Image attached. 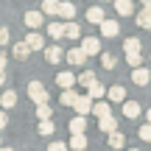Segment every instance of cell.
Masks as SVG:
<instances>
[{
	"mask_svg": "<svg viewBox=\"0 0 151 151\" xmlns=\"http://www.w3.org/2000/svg\"><path fill=\"white\" fill-rule=\"evenodd\" d=\"M25 25L31 28V31L39 28V25H42V11H28V14H25Z\"/></svg>",
	"mask_w": 151,
	"mask_h": 151,
	"instance_id": "cell-17",
	"label": "cell"
},
{
	"mask_svg": "<svg viewBox=\"0 0 151 151\" xmlns=\"http://www.w3.org/2000/svg\"><path fill=\"white\" fill-rule=\"evenodd\" d=\"M140 112H143V109H140V104H137V101H123V115H126L129 120L140 118Z\"/></svg>",
	"mask_w": 151,
	"mask_h": 151,
	"instance_id": "cell-11",
	"label": "cell"
},
{
	"mask_svg": "<svg viewBox=\"0 0 151 151\" xmlns=\"http://www.w3.org/2000/svg\"><path fill=\"white\" fill-rule=\"evenodd\" d=\"M101 65L106 67V70H115V65H118V59H115L112 53H104V56H101Z\"/></svg>",
	"mask_w": 151,
	"mask_h": 151,
	"instance_id": "cell-32",
	"label": "cell"
},
{
	"mask_svg": "<svg viewBox=\"0 0 151 151\" xmlns=\"http://www.w3.org/2000/svg\"><path fill=\"white\" fill-rule=\"evenodd\" d=\"M0 146H3V140H0Z\"/></svg>",
	"mask_w": 151,
	"mask_h": 151,
	"instance_id": "cell-44",
	"label": "cell"
},
{
	"mask_svg": "<svg viewBox=\"0 0 151 151\" xmlns=\"http://www.w3.org/2000/svg\"><path fill=\"white\" fill-rule=\"evenodd\" d=\"M137 25L140 28H151V0L143 3V11L137 14Z\"/></svg>",
	"mask_w": 151,
	"mask_h": 151,
	"instance_id": "cell-10",
	"label": "cell"
},
{
	"mask_svg": "<svg viewBox=\"0 0 151 151\" xmlns=\"http://www.w3.org/2000/svg\"><path fill=\"white\" fill-rule=\"evenodd\" d=\"M11 53H14V59H20V62H25V59H28V53H31V50H28V45H25V42H14V48H11Z\"/></svg>",
	"mask_w": 151,
	"mask_h": 151,
	"instance_id": "cell-19",
	"label": "cell"
},
{
	"mask_svg": "<svg viewBox=\"0 0 151 151\" xmlns=\"http://www.w3.org/2000/svg\"><path fill=\"white\" fill-rule=\"evenodd\" d=\"M90 112L95 115L98 120H101V118H106V115H112V106H109V101H95V104H92V109H90Z\"/></svg>",
	"mask_w": 151,
	"mask_h": 151,
	"instance_id": "cell-5",
	"label": "cell"
},
{
	"mask_svg": "<svg viewBox=\"0 0 151 151\" xmlns=\"http://www.w3.org/2000/svg\"><path fill=\"white\" fill-rule=\"evenodd\" d=\"M48 37L62 39V37H65V22H50V25H48Z\"/></svg>",
	"mask_w": 151,
	"mask_h": 151,
	"instance_id": "cell-24",
	"label": "cell"
},
{
	"mask_svg": "<svg viewBox=\"0 0 151 151\" xmlns=\"http://www.w3.org/2000/svg\"><path fill=\"white\" fill-rule=\"evenodd\" d=\"M67 148H73V151H84V148H87V137H84V134H73V137H70V146H67Z\"/></svg>",
	"mask_w": 151,
	"mask_h": 151,
	"instance_id": "cell-23",
	"label": "cell"
},
{
	"mask_svg": "<svg viewBox=\"0 0 151 151\" xmlns=\"http://www.w3.org/2000/svg\"><path fill=\"white\" fill-rule=\"evenodd\" d=\"M76 81H78L81 87H90L92 81H98V78H95V73H92V70H84V73H81V76H78Z\"/></svg>",
	"mask_w": 151,
	"mask_h": 151,
	"instance_id": "cell-29",
	"label": "cell"
},
{
	"mask_svg": "<svg viewBox=\"0 0 151 151\" xmlns=\"http://www.w3.org/2000/svg\"><path fill=\"white\" fill-rule=\"evenodd\" d=\"M104 92H106V90H104V84H101V81H92V84L87 87V95H90L92 101H95V98H101Z\"/></svg>",
	"mask_w": 151,
	"mask_h": 151,
	"instance_id": "cell-25",
	"label": "cell"
},
{
	"mask_svg": "<svg viewBox=\"0 0 151 151\" xmlns=\"http://www.w3.org/2000/svg\"><path fill=\"white\" fill-rule=\"evenodd\" d=\"M0 104H3V109H11L17 104V92L14 90H6L3 95H0Z\"/></svg>",
	"mask_w": 151,
	"mask_h": 151,
	"instance_id": "cell-21",
	"label": "cell"
},
{
	"mask_svg": "<svg viewBox=\"0 0 151 151\" xmlns=\"http://www.w3.org/2000/svg\"><path fill=\"white\" fill-rule=\"evenodd\" d=\"M6 123H9V115H6V112H0V132L6 129Z\"/></svg>",
	"mask_w": 151,
	"mask_h": 151,
	"instance_id": "cell-37",
	"label": "cell"
},
{
	"mask_svg": "<svg viewBox=\"0 0 151 151\" xmlns=\"http://www.w3.org/2000/svg\"><path fill=\"white\" fill-rule=\"evenodd\" d=\"M115 11L120 17H129V14H134V3L132 0H115Z\"/></svg>",
	"mask_w": 151,
	"mask_h": 151,
	"instance_id": "cell-13",
	"label": "cell"
},
{
	"mask_svg": "<svg viewBox=\"0 0 151 151\" xmlns=\"http://www.w3.org/2000/svg\"><path fill=\"white\" fill-rule=\"evenodd\" d=\"M6 59H9V56H6L3 50H0V70H6Z\"/></svg>",
	"mask_w": 151,
	"mask_h": 151,
	"instance_id": "cell-38",
	"label": "cell"
},
{
	"mask_svg": "<svg viewBox=\"0 0 151 151\" xmlns=\"http://www.w3.org/2000/svg\"><path fill=\"white\" fill-rule=\"evenodd\" d=\"M42 11H45V14H59V0H45Z\"/></svg>",
	"mask_w": 151,
	"mask_h": 151,
	"instance_id": "cell-31",
	"label": "cell"
},
{
	"mask_svg": "<svg viewBox=\"0 0 151 151\" xmlns=\"http://www.w3.org/2000/svg\"><path fill=\"white\" fill-rule=\"evenodd\" d=\"M6 84V70H0V87Z\"/></svg>",
	"mask_w": 151,
	"mask_h": 151,
	"instance_id": "cell-39",
	"label": "cell"
},
{
	"mask_svg": "<svg viewBox=\"0 0 151 151\" xmlns=\"http://www.w3.org/2000/svg\"><path fill=\"white\" fill-rule=\"evenodd\" d=\"M109 146H112V148H123L126 146V137L120 134V132H109Z\"/></svg>",
	"mask_w": 151,
	"mask_h": 151,
	"instance_id": "cell-27",
	"label": "cell"
},
{
	"mask_svg": "<svg viewBox=\"0 0 151 151\" xmlns=\"http://www.w3.org/2000/svg\"><path fill=\"white\" fill-rule=\"evenodd\" d=\"M129 151H137V148H129Z\"/></svg>",
	"mask_w": 151,
	"mask_h": 151,
	"instance_id": "cell-42",
	"label": "cell"
},
{
	"mask_svg": "<svg viewBox=\"0 0 151 151\" xmlns=\"http://www.w3.org/2000/svg\"><path fill=\"white\" fill-rule=\"evenodd\" d=\"M143 3H148V0H143Z\"/></svg>",
	"mask_w": 151,
	"mask_h": 151,
	"instance_id": "cell-43",
	"label": "cell"
},
{
	"mask_svg": "<svg viewBox=\"0 0 151 151\" xmlns=\"http://www.w3.org/2000/svg\"><path fill=\"white\" fill-rule=\"evenodd\" d=\"M84 129H87V118L76 115V118L70 120V132H73V134H84Z\"/></svg>",
	"mask_w": 151,
	"mask_h": 151,
	"instance_id": "cell-20",
	"label": "cell"
},
{
	"mask_svg": "<svg viewBox=\"0 0 151 151\" xmlns=\"http://www.w3.org/2000/svg\"><path fill=\"white\" fill-rule=\"evenodd\" d=\"M87 20L95 22V25H101V22L106 20V17H104V9L101 6H90V9H87Z\"/></svg>",
	"mask_w": 151,
	"mask_h": 151,
	"instance_id": "cell-14",
	"label": "cell"
},
{
	"mask_svg": "<svg viewBox=\"0 0 151 151\" xmlns=\"http://www.w3.org/2000/svg\"><path fill=\"white\" fill-rule=\"evenodd\" d=\"M59 17H65V20L70 22L73 17H76V6L73 3H59Z\"/></svg>",
	"mask_w": 151,
	"mask_h": 151,
	"instance_id": "cell-22",
	"label": "cell"
},
{
	"mask_svg": "<svg viewBox=\"0 0 151 151\" xmlns=\"http://www.w3.org/2000/svg\"><path fill=\"white\" fill-rule=\"evenodd\" d=\"M76 98H78V95H76V90H62V98H59V101L65 104V106H73Z\"/></svg>",
	"mask_w": 151,
	"mask_h": 151,
	"instance_id": "cell-30",
	"label": "cell"
},
{
	"mask_svg": "<svg viewBox=\"0 0 151 151\" xmlns=\"http://www.w3.org/2000/svg\"><path fill=\"white\" fill-rule=\"evenodd\" d=\"M28 95H31V101H37V104L48 101V90H45L42 81H31V84H28Z\"/></svg>",
	"mask_w": 151,
	"mask_h": 151,
	"instance_id": "cell-2",
	"label": "cell"
},
{
	"mask_svg": "<svg viewBox=\"0 0 151 151\" xmlns=\"http://www.w3.org/2000/svg\"><path fill=\"white\" fill-rule=\"evenodd\" d=\"M140 140L151 143V123H143V126H140Z\"/></svg>",
	"mask_w": 151,
	"mask_h": 151,
	"instance_id": "cell-34",
	"label": "cell"
},
{
	"mask_svg": "<svg viewBox=\"0 0 151 151\" xmlns=\"http://www.w3.org/2000/svg\"><path fill=\"white\" fill-rule=\"evenodd\" d=\"M101 34H104V37H109V39H115V37L120 34V25H118L115 20H104V22H101Z\"/></svg>",
	"mask_w": 151,
	"mask_h": 151,
	"instance_id": "cell-7",
	"label": "cell"
},
{
	"mask_svg": "<svg viewBox=\"0 0 151 151\" xmlns=\"http://www.w3.org/2000/svg\"><path fill=\"white\" fill-rule=\"evenodd\" d=\"M45 59H48V62H50V65H59V62H62V59H65V50H62V48H59V45H50V48H48V50H45Z\"/></svg>",
	"mask_w": 151,
	"mask_h": 151,
	"instance_id": "cell-9",
	"label": "cell"
},
{
	"mask_svg": "<svg viewBox=\"0 0 151 151\" xmlns=\"http://www.w3.org/2000/svg\"><path fill=\"white\" fill-rule=\"evenodd\" d=\"M37 132H39L42 137H45V134H53V123H50V120H42V123L37 126Z\"/></svg>",
	"mask_w": 151,
	"mask_h": 151,
	"instance_id": "cell-33",
	"label": "cell"
},
{
	"mask_svg": "<svg viewBox=\"0 0 151 151\" xmlns=\"http://www.w3.org/2000/svg\"><path fill=\"white\" fill-rule=\"evenodd\" d=\"M50 115H53V109L48 104H37V118L39 120H50Z\"/></svg>",
	"mask_w": 151,
	"mask_h": 151,
	"instance_id": "cell-28",
	"label": "cell"
},
{
	"mask_svg": "<svg viewBox=\"0 0 151 151\" xmlns=\"http://www.w3.org/2000/svg\"><path fill=\"white\" fill-rule=\"evenodd\" d=\"M3 45H9V28L0 25V48H3Z\"/></svg>",
	"mask_w": 151,
	"mask_h": 151,
	"instance_id": "cell-35",
	"label": "cell"
},
{
	"mask_svg": "<svg viewBox=\"0 0 151 151\" xmlns=\"http://www.w3.org/2000/svg\"><path fill=\"white\" fill-rule=\"evenodd\" d=\"M25 45H28V50H42L45 48V39H42V34H28Z\"/></svg>",
	"mask_w": 151,
	"mask_h": 151,
	"instance_id": "cell-16",
	"label": "cell"
},
{
	"mask_svg": "<svg viewBox=\"0 0 151 151\" xmlns=\"http://www.w3.org/2000/svg\"><path fill=\"white\" fill-rule=\"evenodd\" d=\"M56 84L62 87V90H73V84H76V76L70 70H62L59 76H56Z\"/></svg>",
	"mask_w": 151,
	"mask_h": 151,
	"instance_id": "cell-8",
	"label": "cell"
},
{
	"mask_svg": "<svg viewBox=\"0 0 151 151\" xmlns=\"http://www.w3.org/2000/svg\"><path fill=\"white\" fill-rule=\"evenodd\" d=\"M73 109L81 115V118H87L90 109H92V98H90V95H78V98H76V104H73Z\"/></svg>",
	"mask_w": 151,
	"mask_h": 151,
	"instance_id": "cell-3",
	"label": "cell"
},
{
	"mask_svg": "<svg viewBox=\"0 0 151 151\" xmlns=\"http://www.w3.org/2000/svg\"><path fill=\"white\" fill-rule=\"evenodd\" d=\"M81 50H84V56L101 53V42H98L95 37H84V39H81Z\"/></svg>",
	"mask_w": 151,
	"mask_h": 151,
	"instance_id": "cell-4",
	"label": "cell"
},
{
	"mask_svg": "<svg viewBox=\"0 0 151 151\" xmlns=\"http://www.w3.org/2000/svg\"><path fill=\"white\" fill-rule=\"evenodd\" d=\"M148 78H151V73L146 70V67H134V73H132V81H134L137 87H146V84H148Z\"/></svg>",
	"mask_w": 151,
	"mask_h": 151,
	"instance_id": "cell-12",
	"label": "cell"
},
{
	"mask_svg": "<svg viewBox=\"0 0 151 151\" xmlns=\"http://www.w3.org/2000/svg\"><path fill=\"white\" fill-rule=\"evenodd\" d=\"M146 118H148V123H151V109H148V112H146Z\"/></svg>",
	"mask_w": 151,
	"mask_h": 151,
	"instance_id": "cell-41",
	"label": "cell"
},
{
	"mask_svg": "<svg viewBox=\"0 0 151 151\" xmlns=\"http://www.w3.org/2000/svg\"><path fill=\"white\" fill-rule=\"evenodd\" d=\"M98 129H101L104 134H109V132H118V120H115L112 115H106V118L98 120Z\"/></svg>",
	"mask_w": 151,
	"mask_h": 151,
	"instance_id": "cell-15",
	"label": "cell"
},
{
	"mask_svg": "<svg viewBox=\"0 0 151 151\" xmlns=\"http://www.w3.org/2000/svg\"><path fill=\"white\" fill-rule=\"evenodd\" d=\"M0 151H14V148H9V146H0Z\"/></svg>",
	"mask_w": 151,
	"mask_h": 151,
	"instance_id": "cell-40",
	"label": "cell"
},
{
	"mask_svg": "<svg viewBox=\"0 0 151 151\" xmlns=\"http://www.w3.org/2000/svg\"><path fill=\"white\" fill-rule=\"evenodd\" d=\"M65 59H67V65H76V67H78V65H84V62H87V56H84V50H81V48H73V50H67V53H65Z\"/></svg>",
	"mask_w": 151,
	"mask_h": 151,
	"instance_id": "cell-6",
	"label": "cell"
},
{
	"mask_svg": "<svg viewBox=\"0 0 151 151\" xmlns=\"http://www.w3.org/2000/svg\"><path fill=\"white\" fill-rule=\"evenodd\" d=\"M48 151H67V143H59V140H56V143H50V146H48Z\"/></svg>",
	"mask_w": 151,
	"mask_h": 151,
	"instance_id": "cell-36",
	"label": "cell"
},
{
	"mask_svg": "<svg viewBox=\"0 0 151 151\" xmlns=\"http://www.w3.org/2000/svg\"><path fill=\"white\" fill-rule=\"evenodd\" d=\"M106 95H109V101H112V104L126 101V90H123V87H109V90H106Z\"/></svg>",
	"mask_w": 151,
	"mask_h": 151,
	"instance_id": "cell-18",
	"label": "cell"
},
{
	"mask_svg": "<svg viewBox=\"0 0 151 151\" xmlns=\"http://www.w3.org/2000/svg\"><path fill=\"white\" fill-rule=\"evenodd\" d=\"M123 53H126V62L132 65V70L140 67V62H143V56H140V39H137V37H129L123 42Z\"/></svg>",
	"mask_w": 151,
	"mask_h": 151,
	"instance_id": "cell-1",
	"label": "cell"
},
{
	"mask_svg": "<svg viewBox=\"0 0 151 151\" xmlns=\"http://www.w3.org/2000/svg\"><path fill=\"white\" fill-rule=\"evenodd\" d=\"M148 31H151V28H148Z\"/></svg>",
	"mask_w": 151,
	"mask_h": 151,
	"instance_id": "cell-45",
	"label": "cell"
},
{
	"mask_svg": "<svg viewBox=\"0 0 151 151\" xmlns=\"http://www.w3.org/2000/svg\"><path fill=\"white\" fill-rule=\"evenodd\" d=\"M65 37H67V39H78V37H81V28L76 25L73 20H70V22H65Z\"/></svg>",
	"mask_w": 151,
	"mask_h": 151,
	"instance_id": "cell-26",
	"label": "cell"
}]
</instances>
